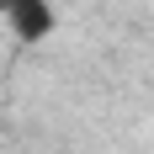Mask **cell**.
<instances>
[{
    "mask_svg": "<svg viewBox=\"0 0 154 154\" xmlns=\"http://www.w3.org/2000/svg\"><path fill=\"white\" fill-rule=\"evenodd\" d=\"M0 27L21 48H37L59 32V5L53 0H0Z\"/></svg>",
    "mask_w": 154,
    "mask_h": 154,
    "instance_id": "6da1fadb",
    "label": "cell"
}]
</instances>
